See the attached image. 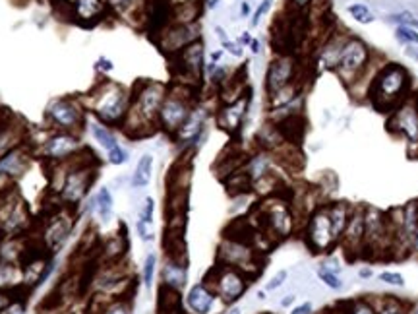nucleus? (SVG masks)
Here are the masks:
<instances>
[{
    "label": "nucleus",
    "instance_id": "1",
    "mask_svg": "<svg viewBox=\"0 0 418 314\" xmlns=\"http://www.w3.org/2000/svg\"><path fill=\"white\" fill-rule=\"evenodd\" d=\"M410 89V74L405 67L397 62H390L378 70L368 87V97L376 111L380 113H393Z\"/></svg>",
    "mask_w": 418,
    "mask_h": 314
},
{
    "label": "nucleus",
    "instance_id": "2",
    "mask_svg": "<svg viewBox=\"0 0 418 314\" xmlns=\"http://www.w3.org/2000/svg\"><path fill=\"white\" fill-rule=\"evenodd\" d=\"M89 107L97 114V119L105 124L119 126L124 123L126 114L130 111V96L126 89L112 82H103L89 94Z\"/></svg>",
    "mask_w": 418,
    "mask_h": 314
},
{
    "label": "nucleus",
    "instance_id": "3",
    "mask_svg": "<svg viewBox=\"0 0 418 314\" xmlns=\"http://www.w3.org/2000/svg\"><path fill=\"white\" fill-rule=\"evenodd\" d=\"M397 231L385 211L364 206V247L363 258H378L385 250L395 248Z\"/></svg>",
    "mask_w": 418,
    "mask_h": 314
},
{
    "label": "nucleus",
    "instance_id": "4",
    "mask_svg": "<svg viewBox=\"0 0 418 314\" xmlns=\"http://www.w3.org/2000/svg\"><path fill=\"white\" fill-rule=\"evenodd\" d=\"M192 111H194V87L177 82L171 89H167V97L161 105L159 128L175 136L178 128L188 121Z\"/></svg>",
    "mask_w": 418,
    "mask_h": 314
},
{
    "label": "nucleus",
    "instance_id": "5",
    "mask_svg": "<svg viewBox=\"0 0 418 314\" xmlns=\"http://www.w3.org/2000/svg\"><path fill=\"white\" fill-rule=\"evenodd\" d=\"M204 284L223 301L225 305H232L246 293L250 277L238 268L217 264L207 272Z\"/></svg>",
    "mask_w": 418,
    "mask_h": 314
},
{
    "label": "nucleus",
    "instance_id": "6",
    "mask_svg": "<svg viewBox=\"0 0 418 314\" xmlns=\"http://www.w3.org/2000/svg\"><path fill=\"white\" fill-rule=\"evenodd\" d=\"M370 62V49L368 45L356 37H347L343 51L339 55V62L335 67V72L341 76L347 86L356 84L368 68Z\"/></svg>",
    "mask_w": 418,
    "mask_h": 314
},
{
    "label": "nucleus",
    "instance_id": "7",
    "mask_svg": "<svg viewBox=\"0 0 418 314\" xmlns=\"http://www.w3.org/2000/svg\"><path fill=\"white\" fill-rule=\"evenodd\" d=\"M171 72L177 78L178 84L194 87L195 82H200L204 72V43L194 41L192 45L184 47L180 53L171 57Z\"/></svg>",
    "mask_w": 418,
    "mask_h": 314
},
{
    "label": "nucleus",
    "instance_id": "8",
    "mask_svg": "<svg viewBox=\"0 0 418 314\" xmlns=\"http://www.w3.org/2000/svg\"><path fill=\"white\" fill-rule=\"evenodd\" d=\"M306 243L314 252H329L339 243V237L335 235L333 223L327 211V204L317 206L308 216Z\"/></svg>",
    "mask_w": 418,
    "mask_h": 314
},
{
    "label": "nucleus",
    "instance_id": "9",
    "mask_svg": "<svg viewBox=\"0 0 418 314\" xmlns=\"http://www.w3.org/2000/svg\"><path fill=\"white\" fill-rule=\"evenodd\" d=\"M217 264L238 268L248 277H252V270H254V274L261 272L254 247L248 245V243L232 241V238H223V243L217 248Z\"/></svg>",
    "mask_w": 418,
    "mask_h": 314
},
{
    "label": "nucleus",
    "instance_id": "10",
    "mask_svg": "<svg viewBox=\"0 0 418 314\" xmlns=\"http://www.w3.org/2000/svg\"><path fill=\"white\" fill-rule=\"evenodd\" d=\"M260 225L263 237L287 238L295 227V218L288 209L287 202H268L260 206Z\"/></svg>",
    "mask_w": 418,
    "mask_h": 314
},
{
    "label": "nucleus",
    "instance_id": "11",
    "mask_svg": "<svg viewBox=\"0 0 418 314\" xmlns=\"http://www.w3.org/2000/svg\"><path fill=\"white\" fill-rule=\"evenodd\" d=\"M46 121L58 132H78L84 126L85 114L82 105L78 101L68 99V97H60V99H55L49 105Z\"/></svg>",
    "mask_w": 418,
    "mask_h": 314
},
{
    "label": "nucleus",
    "instance_id": "12",
    "mask_svg": "<svg viewBox=\"0 0 418 314\" xmlns=\"http://www.w3.org/2000/svg\"><path fill=\"white\" fill-rule=\"evenodd\" d=\"M298 70H300L298 58L293 57V55H279V57L273 58L270 62V68H268V74H265L268 96H273V94L281 91L283 87L300 82Z\"/></svg>",
    "mask_w": 418,
    "mask_h": 314
},
{
    "label": "nucleus",
    "instance_id": "13",
    "mask_svg": "<svg viewBox=\"0 0 418 314\" xmlns=\"http://www.w3.org/2000/svg\"><path fill=\"white\" fill-rule=\"evenodd\" d=\"M387 130L405 138L410 148H418V101L401 103L391 113Z\"/></svg>",
    "mask_w": 418,
    "mask_h": 314
},
{
    "label": "nucleus",
    "instance_id": "14",
    "mask_svg": "<svg viewBox=\"0 0 418 314\" xmlns=\"http://www.w3.org/2000/svg\"><path fill=\"white\" fill-rule=\"evenodd\" d=\"M194 41H200V26L198 24H171L167 29H163L155 37L159 49L173 57L180 53L182 49L192 45Z\"/></svg>",
    "mask_w": 418,
    "mask_h": 314
},
{
    "label": "nucleus",
    "instance_id": "15",
    "mask_svg": "<svg viewBox=\"0 0 418 314\" xmlns=\"http://www.w3.org/2000/svg\"><path fill=\"white\" fill-rule=\"evenodd\" d=\"M82 148L84 146L74 132H55L45 140L41 148V155H43V159L53 162L56 165V163L70 162Z\"/></svg>",
    "mask_w": 418,
    "mask_h": 314
},
{
    "label": "nucleus",
    "instance_id": "16",
    "mask_svg": "<svg viewBox=\"0 0 418 314\" xmlns=\"http://www.w3.org/2000/svg\"><path fill=\"white\" fill-rule=\"evenodd\" d=\"M343 245V252L349 260L363 256L364 247V206H354L351 209V218L343 231V237L339 241Z\"/></svg>",
    "mask_w": 418,
    "mask_h": 314
},
{
    "label": "nucleus",
    "instance_id": "17",
    "mask_svg": "<svg viewBox=\"0 0 418 314\" xmlns=\"http://www.w3.org/2000/svg\"><path fill=\"white\" fill-rule=\"evenodd\" d=\"M72 231V218L64 216L62 211H58L55 216L45 219V231H43V241H45L49 252H58L64 247L66 241L70 237Z\"/></svg>",
    "mask_w": 418,
    "mask_h": 314
},
{
    "label": "nucleus",
    "instance_id": "18",
    "mask_svg": "<svg viewBox=\"0 0 418 314\" xmlns=\"http://www.w3.org/2000/svg\"><path fill=\"white\" fill-rule=\"evenodd\" d=\"M252 99V91H246L241 99L232 101V103H225L219 113H217V124L223 128L225 132L234 134L241 130L242 121L246 116V109H248V103Z\"/></svg>",
    "mask_w": 418,
    "mask_h": 314
},
{
    "label": "nucleus",
    "instance_id": "19",
    "mask_svg": "<svg viewBox=\"0 0 418 314\" xmlns=\"http://www.w3.org/2000/svg\"><path fill=\"white\" fill-rule=\"evenodd\" d=\"M175 0H149L148 2V31L149 35H157L173 24V12H175Z\"/></svg>",
    "mask_w": 418,
    "mask_h": 314
},
{
    "label": "nucleus",
    "instance_id": "20",
    "mask_svg": "<svg viewBox=\"0 0 418 314\" xmlns=\"http://www.w3.org/2000/svg\"><path fill=\"white\" fill-rule=\"evenodd\" d=\"M29 150L28 146L19 143L10 148L8 152H4L0 155V179H16L19 175H24V171L28 169L29 165Z\"/></svg>",
    "mask_w": 418,
    "mask_h": 314
},
{
    "label": "nucleus",
    "instance_id": "21",
    "mask_svg": "<svg viewBox=\"0 0 418 314\" xmlns=\"http://www.w3.org/2000/svg\"><path fill=\"white\" fill-rule=\"evenodd\" d=\"M217 299H219V297L215 295L214 291L202 281V284H195V286L188 291L186 303H188V308L194 314H211Z\"/></svg>",
    "mask_w": 418,
    "mask_h": 314
},
{
    "label": "nucleus",
    "instance_id": "22",
    "mask_svg": "<svg viewBox=\"0 0 418 314\" xmlns=\"http://www.w3.org/2000/svg\"><path fill=\"white\" fill-rule=\"evenodd\" d=\"M271 167H273V155L271 152H265V150H260L258 153H254L252 157L246 159L244 163V173L250 177V181L256 184L258 181H261L263 177H268L271 173Z\"/></svg>",
    "mask_w": 418,
    "mask_h": 314
},
{
    "label": "nucleus",
    "instance_id": "23",
    "mask_svg": "<svg viewBox=\"0 0 418 314\" xmlns=\"http://www.w3.org/2000/svg\"><path fill=\"white\" fill-rule=\"evenodd\" d=\"M273 124H277L281 136L290 146H297V143L302 142L304 132H306V121H304L302 114H293V116H287V119H283V121Z\"/></svg>",
    "mask_w": 418,
    "mask_h": 314
},
{
    "label": "nucleus",
    "instance_id": "24",
    "mask_svg": "<svg viewBox=\"0 0 418 314\" xmlns=\"http://www.w3.org/2000/svg\"><path fill=\"white\" fill-rule=\"evenodd\" d=\"M186 277H188V262H178V260H165V266L161 272V279L163 284L175 289H182L186 286Z\"/></svg>",
    "mask_w": 418,
    "mask_h": 314
},
{
    "label": "nucleus",
    "instance_id": "25",
    "mask_svg": "<svg viewBox=\"0 0 418 314\" xmlns=\"http://www.w3.org/2000/svg\"><path fill=\"white\" fill-rule=\"evenodd\" d=\"M157 313L159 314H182V297L180 291L175 287H168L161 284L157 297Z\"/></svg>",
    "mask_w": 418,
    "mask_h": 314
},
{
    "label": "nucleus",
    "instance_id": "26",
    "mask_svg": "<svg viewBox=\"0 0 418 314\" xmlns=\"http://www.w3.org/2000/svg\"><path fill=\"white\" fill-rule=\"evenodd\" d=\"M105 14V2L103 0H76L74 2V18L85 24L99 21Z\"/></svg>",
    "mask_w": 418,
    "mask_h": 314
},
{
    "label": "nucleus",
    "instance_id": "27",
    "mask_svg": "<svg viewBox=\"0 0 418 314\" xmlns=\"http://www.w3.org/2000/svg\"><path fill=\"white\" fill-rule=\"evenodd\" d=\"M126 248H128V237H126V231H122V235L119 233V235L107 238V241L103 243L101 254L109 264H116V262L124 256Z\"/></svg>",
    "mask_w": 418,
    "mask_h": 314
},
{
    "label": "nucleus",
    "instance_id": "28",
    "mask_svg": "<svg viewBox=\"0 0 418 314\" xmlns=\"http://www.w3.org/2000/svg\"><path fill=\"white\" fill-rule=\"evenodd\" d=\"M225 186H227V192L231 194V196H244V194H248L254 189V182L250 181V177L244 173V169H238L236 173H232L229 175L227 179H225Z\"/></svg>",
    "mask_w": 418,
    "mask_h": 314
},
{
    "label": "nucleus",
    "instance_id": "29",
    "mask_svg": "<svg viewBox=\"0 0 418 314\" xmlns=\"http://www.w3.org/2000/svg\"><path fill=\"white\" fill-rule=\"evenodd\" d=\"M151 173H153V155L151 153H143L136 163V171L132 177V184L134 189H146L151 181Z\"/></svg>",
    "mask_w": 418,
    "mask_h": 314
},
{
    "label": "nucleus",
    "instance_id": "30",
    "mask_svg": "<svg viewBox=\"0 0 418 314\" xmlns=\"http://www.w3.org/2000/svg\"><path fill=\"white\" fill-rule=\"evenodd\" d=\"M345 41H347V37H337V35H331V37L327 39L324 53H322V62H324V67L335 70L337 62H339V55H341V51H343Z\"/></svg>",
    "mask_w": 418,
    "mask_h": 314
},
{
    "label": "nucleus",
    "instance_id": "31",
    "mask_svg": "<svg viewBox=\"0 0 418 314\" xmlns=\"http://www.w3.org/2000/svg\"><path fill=\"white\" fill-rule=\"evenodd\" d=\"M89 130H92L93 138L97 140V142L101 143L103 148L107 150V153L112 152V150H116L121 143L116 142V138H114V134L107 128V126H103L99 123H89Z\"/></svg>",
    "mask_w": 418,
    "mask_h": 314
},
{
    "label": "nucleus",
    "instance_id": "32",
    "mask_svg": "<svg viewBox=\"0 0 418 314\" xmlns=\"http://www.w3.org/2000/svg\"><path fill=\"white\" fill-rule=\"evenodd\" d=\"M92 209H95L99 213V218L107 223L112 216V196L109 189H101L97 192V196L93 198V206Z\"/></svg>",
    "mask_w": 418,
    "mask_h": 314
},
{
    "label": "nucleus",
    "instance_id": "33",
    "mask_svg": "<svg viewBox=\"0 0 418 314\" xmlns=\"http://www.w3.org/2000/svg\"><path fill=\"white\" fill-rule=\"evenodd\" d=\"M19 281V270L16 268V264H12V262H0V289H12V287H16Z\"/></svg>",
    "mask_w": 418,
    "mask_h": 314
},
{
    "label": "nucleus",
    "instance_id": "34",
    "mask_svg": "<svg viewBox=\"0 0 418 314\" xmlns=\"http://www.w3.org/2000/svg\"><path fill=\"white\" fill-rule=\"evenodd\" d=\"M347 306V311L349 314H378V308L372 305L368 299H354V301H349V303H345Z\"/></svg>",
    "mask_w": 418,
    "mask_h": 314
},
{
    "label": "nucleus",
    "instance_id": "35",
    "mask_svg": "<svg viewBox=\"0 0 418 314\" xmlns=\"http://www.w3.org/2000/svg\"><path fill=\"white\" fill-rule=\"evenodd\" d=\"M349 14L353 16L358 24H363V26H368V24H372L374 21V14L370 12V8L366 6V4H363V2H356V4H351L349 6Z\"/></svg>",
    "mask_w": 418,
    "mask_h": 314
},
{
    "label": "nucleus",
    "instance_id": "36",
    "mask_svg": "<svg viewBox=\"0 0 418 314\" xmlns=\"http://www.w3.org/2000/svg\"><path fill=\"white\" fill-rule=\"evenodd\" d=\"M317 277H320L329 289H333V291H339V289L343 287V281L339 279V276H337L335 272H331L327 266H322L317 270Z\"/></svg>",
    "mask_w": 418,
    "mask_h": 314
},
{
    "label": "nucleus",
    "instance_id": "37",
    "mask_svg": "<svg viewBox=\"0 0 418 314\" xmlns=\"http://www.w3.org/2000/svg\"><path fill=\"white\" fill-rule=\"evenodd\" d=\"M101 314H132V306L128 299H114L109 301L107 306L103 308Z\"/></svg>",
    "mask_w": 418,
    "mask_h": 314
},
{
    "label": "nucleus",
    "instance_id": "38",
    "mask_svg": "<svg viewBox=\"0 0 418 314\" xmlns=\"http://www.w3.org/2000/svg\"><path fill=\"white\" fill-rule=\"evenodd\" d=\"M395 37L403 45H418V31L409 26H399L395 29Z\"/></svg>",
    "mask_w": 418,
    "mask_h": 314
},
{
    "label": "nucleus",
    "instance_id": "39",
    "mask_svg": "<svg viewBox=\"0 0 418 314\" xmlns=\"http://www.w3.org/2000/svg\"><path fill=\"white\" fill-rule=\"evenodd\" d=\"M155 266H157V256L155 254H148L146 264H143V286L151 287L153 284V274H155Z\"/></svg>",
    "mask_w": 418,
    "mask_h": 314
},
{
    "label": "nucleus",
    "instance_id": "40",
    "mask_svg": "<svg viewBox=\"0 0 418 314\" xmlns=\"http://www.w3.org/2000/svg\"><path fill=\"white\" fill-rule=\"evenodd\" d=\"M378 314H407V308L397 299H385Z\"/></svg>",
    "mask_w": 418,
    "mask_h": 314
},
{
    "label": "nucleus",
    "instance_id": "41",
    "mask_svg": "<svg viewBox=\"0 0 418 314\" xmlns=\"http://www.w3.org/2000/svg\"><path fill=\"white\" fill-rule=\"evenodd\" d=\"M390 21L393 24H399V26H409V28H415L418 26V18L415 14H410V12H399V14H393L390 16Z\"/></svg>",
    "mask_w": 418,
    "mask_h": 314
},
{
    "label": "nucleus",
    "instance_id": "42",
    "mask_svg": "<svg viewBox=\"0 0 418 314\" xmlns=\"http://www.w3.org/2000/svg\"><path fill=\"white\" fill-rule=\"evenodd\" d=\"M380 281H383V284H387V286H393V287L405 286V277L401 276V274H397V272H381Z\"/></svg>",
    "mask_w": 418,
    "mask_h": 314
},
{
    "label": "nucleus",
    "instance_id": "43",
    "mask_svg": "<svg viewBox=\"0 0 418 314\" xmlns=\"http://www.w3.org/2000/svg\"><path fill=\"white\" fill-rule=\"evenodd\" d=\"M107 162L112 163V165H122V163L128 162V152H126L122 146H119L116 150H112V152L107 153Z\"/></svg>",
    "mask_w": 418,
    "mask_h": 314
},
{
    "label": "nucleus",
    "instance_id": "44",
    "mask_svg": "<svg viewBox=\"0 0 418 314\" xmlns=\"http://www.w3.org/2000/svg\"><path fill=\"white\" fill-rule=\"evenodd\" d=\"M153 209H155V202H153V198H146L143 208H141V211H139V219L151 225V223H153Z\"/></svg>",
    "mask_w": 418,
    "mask_h": 314
},
{
    "label": "nucleus",
    "instance_id": "45",
    "mask_svg": "<svg viewBox=\"0 0 418 314\" xmlns=\"http://www.w3.org/2000/svg\"><path fill=\"white\" fill-rule=\"evenodd\" d=\"M271 4H273V0H261L260 8L256 10V14H254V18H252V21H250L252 28H256V26L260 24V19L263 18V16H265L268 12H270Z\"/></svg>",
    "mask_w": 418,
    "mask_h": 314
},
{
    "label": "nucleus",
    "instance_id": "46",
    "mask_svg": "<svg viewBox=\"0 0 418 314\" xmlns=\"http://www.w3.org/2000/svg\"><path fill=\"white\" fill-rule=\"evenodd\" d=\"M285 279H287V270H281V272H277V274L268 281L265 291H275V289H279V287L285 284Z\"/></svg>",
    "mask_w": 418,
    "mask_h": 314
},
{
    "label": "nucleus",
    "instance_id": "47",
    "mask_svg": "<svg viewBox=\"0 0 418 314\" xmlns=\"http://www.w3.org/2000/svg\"><path fill=\"white\" fill-rule=\"evenodd\" d=\"M26 303L24 301H10L8 306H4L0 314H24Z\"/></svg>",
    "mask_w": 418,
    "mask_h": 314
},
{
    "label": "nucleus",
    "instance_id": "48",
    "mask_svg": "<svg viewBox=\"0 0 418 314\" xmlns=\"http://www.w3.org/2000/svg\"><path fill=\"white\" fill-rule=\"evenodd\" d=\"M138 233L139 237H141V241H151L153 238V233H151V225L149 223H146V221H141V219H138Z\"/></svg>",
    "mask_w": 418,
    "mask_h": 314
},
{
    "label": "nucleus",
    "instance_id": "49",
    "mask_svg": "<svg viewBox=\"0 0 418 314\" xmlns=\"http://www.w3.org/2000/svg\"><path fill=\"white\" fill-rule=\"evenodd\" d=\"M221 45H223V49H227L231 55H234V57H242V47L238 45V43H232V41L227 39V41H223Z\"/></svg>",
    "mask_w": 418,
    "mask_h": 314
},
{
    "label": "nucleus",
    "instance_id": "50",
    "mask_svg": "<svg viewBox=\"0 0 418 314\" xmlns=\"http://www.w3.org/2000/svg\"><path fill=\"white\" fill-rule=\"evenodd\" d=\"M314 0H288V4H290V8L297 10V12H302V10H306L310 4H312Z\"/></svg>",
    "mask_w": 418,
    "mask_h": 314
},
{
    "label": "nucleus",
    "instance_id": "51",
    "mask_svg": "<svg viewBox=\"0 0 418 314\" xmlns=\"http://www.w3.org/2000/svg\"><path fill=\"white\" fill-rule=\"evenodd\" d=\"M290 314H312V303H302V305L295 306Z\"/></svg>",
    "mask_w": 418,
    "mask_h": 314
},
{
    "label": "nucleus",
    "instance_id": "52",
    "mask_svg": "<svg viewBox=\"0 0 418 314\" xmlns=\"http://www.w3.org/2000/svg\"><path fill=\"white\" fill-rule=\"evenodd\" d=\"M324 314H349V311H347V306H345V308H343V303H339V305L333 306V308L325 311Z\"/></svg>",
    "mask_w": 418,
    "mask_h": 314
},
{
    "label": "nucleus",
    "instance_id": "53",
    "mask_svg": "<svg viewBox=\"0 0 418 314\" xmlns=\"http://www.w3.org/2000/svg\"><path fill=\"white\" fill-rule=\"evenodd\" d=\"M97 67L101 68V70H112V62L109 58H99V64Z\"/></svg>",
    "mask_w": 418,
    "mask_h": 314
},
{
    "label": "nucleus",
    "instance_id": "54",
    "mask_svg": "<svg viewBox=\"0 0 418 314\" xmlns=\"http://www.w3.org/2000/svg\"><path fill=\"white\" fill-rule=\"evenodd\" d=\"M8 305H10L8 293H2V291H0V311H2L4 306H8Z\"/></svg>",
    "mask_w": 418,
    "mask_h": 314
},
{
    "label": "nucleus",
    "instance_id": "55",
    "mask_svg": "<svg viewBox=\"0 0 418 314\" xmlns=\"http://www.w3.org/2000/svg\"><path fill=\"white\" fill-rule=\"evenodd\" d=\"M250 47H252V53L258 55V53H260V41H258V39H252Z\"/></svg>",
    "mask_w": 418,
    "mask_h": 314
},
{
    "label": "nucleus",
    "instance_id": "56",
    "mask_svg": "<svg viewBox=\"0 0 418 314\" xmlns=\"http://www.w3.org/2000/svg\"><path fill=\"white\" fill-rule=\"evenodd\" d=\"M241 14L246 18L248 14H250V4L248 2H242V6H241Z\"/></svg>",
    "mask_w": 418,
    "mask_h": 314
},
{
    "label": "nucleus",
    "instance_id": "57",
    "mask_svg": "<svg viewBox=\"0 0 418 314\" xmlns=\"http://www.w3.org/2000/svg\"><path fill=\"white\" fill-rule=\"evenodd\" d=\"M204 2H205V6H207L209 10L217 8V4H219V0H204Z\"/></svg>",
    "mask_w": 418,
    "mask_h": 314
},
{
    "label": "nucleus",
    "instance_id": "58",
    "mask_svg": "<svg viewBox=\"0 0 418 314\" xmlns=\"http://www.w3.org/2000/svg\"><path fill=\"white\" fill-rule=\"evenodd\" d=\"M407 55H409V57H412V58H417V60H418V45L415 49H409V51H407Z\"/></svg>",
    "mask_w": 418,
    "mask_h": 314
},
{
    "label": "nucleus",
    "instance_id": "59",
    "mask_svg": "<svg viewBox=\"0 0 418 314\" xmlns=\"http://www.w3.org/2000/svg\"><path fill=\"white\" fill-rule=\"evenodd\" d=\"M250 41H252V37H250V35H248V33H244V35H242V37H241V43H244V45H248Z\"/></svg>",
    "mask_w": 418,
    "mask_h": 314
},
{
    "label": "nucleus",
    "instance_id": "60",
    "mask_svg": "<svg viewBox=\"0 0 418 314\" xmlns=\"http://www.w3.org/2000/svg\"><path fill=\"white\" fill-rule=\"evenodd\" d=\"M293 301H295V297L288 295L287 299H285V301H283V303H281V305H283V306H288V305H290V303H293Z\"/></svg>",
    "mask_w": 418,
    "mask_h": 314
},
{
    "label": "nucleus",
    "instance_id": "61",
    "mask_svg": "<svg viewBox=\"0 0 418 314\" xmlns=\"http://www.w3.org/2000/svg\"><path fill=\"white\" fill-rule=\"evenodd\" d=\"M412 248H415V250L418 252V233H417V237H415V241H412Z\"/></svg>",
    "mask_w": 418,
    "mask_h": 314
},
{
    "label": "nucleus",
    "instance_id": "62",
    "mask_svg": "<svg viewBox=\"0 0 418 314\" xmlns=\"http://www.w3.org/2000/svg\"><path fill=\"white\" fill-rule=\"evenodd\" d=\"M238 313H241V308H238V306H234V308L231 311V314H238Z\"/></svg>",
    "mask_w": 418,
    "mask_h": 314
},
{
    "label": "nucleus",
    "instance_id": "63",
    "mask_svg": "<svg viewBox=\"0 0 418 314\" xmlns=\"http://www.w3.org/2000/svg\"><path fill=\"white\" fill-rule=\"evenodd\" d=\"M415 314H418V306H417V311H415Z\"/></svg>",
    "mask_w": 418,
    "mask_h": 314
}]
</instances>
